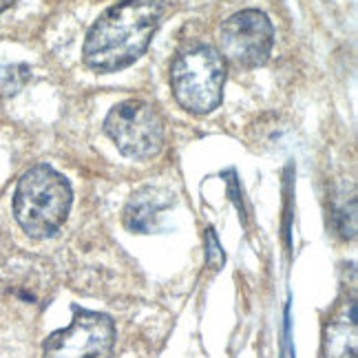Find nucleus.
<instances>
[{
    "mask_svg": "<svg viewBox=\"0 0 358 358\" xmlns=\"http://www.w3.org/2000/svg\"><path fill=\"white\" fill-rule=\"evenodd\" d=\"M164 0H120L98 18L85 40L82 58L87 66L100 73L131 66L148 49Z\"/></svg>",
    "mask_w": 358,
    "mask_h": 358,
    "instance_id": "nucleus-1",
    "label": "nucleus"
},
{
    "mask_svg": "<svg viewBox=\"0 0 358 358\" xmlns=\"http://www.w3.org/2000/svg\"><path fill=\"white\" fill-rule=\"evenodd\" d=\"M73 192L66 179L47 164L29 169L16 186L13 215L20 228L34 239L56 235L71 210Z\"/></svg>",
    "mask_w": 358,
    "mask_h": 358,
    "instance_id": "nucleus-2",
    "label": "nucleus"
},
{
    "mask_svg": "<svg viewBox=\"0 0 358 358\" xmlns=\"http://www.w3.org/2000/svg\"><path fill=\"white\" fill-rule=\"evenodd\" d=\"M177 102L190 113H210L224 98L226 60L210 45H190L177 53L171 66Z\"/></svg>",
    "mask_w": 358,
    "mask_h": 358,
    "instance_id": "nucleus-3",
    "label": "nucleus"
},
{
    "mask_svg": "<svg viewBox=\"0 0 358 358\" xmlns=\"http://www.w3.org/2000/svg\"><path fill=\"white\" fill-rule=\"evenodd\" d=\"M104 131L120 153L133 159L153 157L164 144V122L155 108L142 100H127L113 106L104 120Z\"/></svg>",
    "mask_w": 358,
    "mask_h": 358,
    "instance_id": "nucleus-4",
    "label": "nucleus"
},
{
    "mask_svg": "<svg viewBox=\"0 0 358 358\" xmlns=\"http://www.w3.org/2000/svg\"><path fill=\"white\" fill-rule=\"evenodd\" d=\"M115 325L111 316L73 308V321L45 341V358H111Z\"/></svg>",
    "mask_w": 358,
    "mask_h": 358,
    "instance_id": "nucleus-5",
    "label": "nucleus"
},
{
    "mask_svg": "<svg viewBox=\"0 0 358 358\" xmlns=\"http://www.w3.org/2000/svg\"><path fill=\"white\" fill-rule=\"evenodd\" d=\"M219 40H222L224 56L230 62H235L241 69H255L266 64L270 58L274 29L264 11L243 9L224 22Z\"/></svg>",
    "mask_w": 358,
    "mask_h": 358,
    "instance_id": "nucleus-6",
    "label": "nucleus"
},
{
    "mask_svg": "<svg viewBox=\"0 0 358 358\" xmlns=\"http://www.w3.org/2000/svg\"><path fill=\"white\" fill-rule=\"evenodd\" d=\"M356 299L341 303L323 332L325 358H356Z\"/></svg>",
    "mask_w": 358,
    "mask_h": 358,
    "instance_id": "nucleus-7",
    "label": "nucleus"
},
{
    "mask_svg": "<svg viewBox=\"0 0 358 358\" xmlns=\"http://www.w3.org/2000/svg\"><path fill=\"white\" fill-rule=\"evenodd\" d=\"M169 195L159 188H142L131 197L127 210H124V226L140 235H148L157 226V219L169 208Z\"/></svg>",
    "mask_w": 358,
    "mask_h": 358,
    "instance_id": "nucleus-8",
    "label": "nucleus"
},
{
    "mask_svg": "<svg viewBox=\"0 0 358 358\" xmlns=\"http://www.w3.org/2000/svg\"><path fill=\"white\" fill-rule=\"evenodd\" d=\"M29 80L27 64H0V95H16Z\"/></svg>",
    "mask_w": 358,
    "mask_h": 358,
    "instance_id": "nucleus-9",
    "label": "nucleus"
},
{
    "mask_svg": "<svg viewBox=\"0 0 358 358\" xmlns=\"http://www.w3.org/2000/svg\"><path fill=\"white\" fill-rule=\"evenodd\" d=\"M224 261H226V257H224L222 245H219L215 230L208 228V230H206V264H208L213 270H222Z\"/></svg>",
    "mask_w": 358,
    "mask_h": 358,
    "instance_id": "nucleus-10",
    "label": "nucleus"
},
{
    "mask_svg": "<svg viewBox=\"0 0 358 358\" xmlns=\"http://www.w3.org/2000/svg\"><path fill=\"white\" fill-rule=\"evenodd\" d=\"M13 5V0H0V13H3V11H7L9 7Z\"/></svg>",
    "mask_w": 358,
    "mask_h": 358,
    "instance_id": "nucleus-11",
    "label": "nucleus"
}]
</instances>
